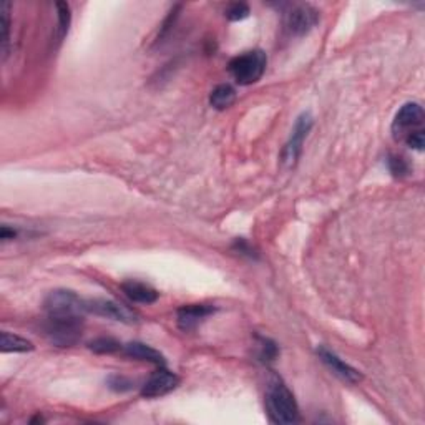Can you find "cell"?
Listing matches in <instances>:
<instances>
[{
	"instance_id": "obj_1",
	"label": "cell",
	"mask_w": 425,
	"mask_h": 425,
	"mask_svg": "<svg viewBox=\"0 0 425 425\" xmlns=\"http://www.w3.org/2000/svg\"><path fill=\"white\" fill-rule=\"evenodd\" d=\"M266 410H268L269 419L274 424L289 425L297 424L301 420L297 402L294 399L292 392L276 376L268 382V389H266Z\"/></svg>"
},
{
	"instance_id": "obj_2",
	"label": "cell",
	"mask_w": 425,
	"mask_h": 425,
	"mask_svg": "<svg viewBox=\"0 0 425 425\" xmlns=\"http://www.w3.org/2000/svg\"><path fill=\"white\" fill-rule=\"evenodd\" d=\"M45 338L58 347H72L80 340L83 331V317L47 316L44 324Z\"/></svg>"
},
{
	"instance_id": "obj_3",
	"label": "cell",
	"mask_w": 425,
	"mask_h": 425,
	"mask_svg": "<svg viewBox=\"0 0 425 425\" xmlns=\"http://www.w3.org/2000/svg\"><path fill=\"white\" fill-rule=\"evenodd\" d=\"M266 65H268L266 54L263 50L256 49L236 55L228 65V68H230L231 77L235 78L236 83H240V85H253L264 75Z\"/></svg>"
},
{
	"instance_id": "obj_4",
	"label": "cell",
	"mask_w": 425,
	"mask_h": 425,
	"mask_svg": "<svg viewBox=\"0 0 425 425\" xmlns=\"http://www.w3.org/2000/svg\"><path fill=\"white\" fill-rule=\"evenodd\" d=\"M47 316L58 317H83L87 314V301H83L73 291L57 289L45 297L44 302Z\"/></svg>"
},
{
	"instance_id": "obj_5",
	"label": "cell",
	"mask_w": 425,
	"mask_h": 425,
	"mask_svg": "<svg viewBox=\"0 0 425 425\" xmlns=\"http://www.w3.org/2000/svg\"><path fill=\"white\" fill-rule=\"evenodd\" d=\"M424 109L419 104H405L402 109L397 111L394 121H392V133L395 140L405 142L410 135L424 132Z\"/></svg>"
},
{
	"instance_id": "obj_6",
	"label": "cell",
	"mask_w": 425,
	"mask_h": 425,
	"mask_svg": "<svg viewBox=\"0 0 425 425\" xmlns=\"http://www.w3.org/2000/svg\"><path fill=\"white\" fill-rule=\"evenodd\" d=\"M312 125H314V118H312V115L307 113V111L296 120L291 132V137H289L281 155V160L286 166L291 168L296 165L299 156H301L302 144H304V140L307 138V135H309Z\"/></svg>"
},
{
	"instance_id": "obj_7",
	"label": "cell",
	"mask_w": 425,
	"mask_h": 425,
	"mask_svg": "<svg viewBox=\"0 0 425 425\" xmlns=\"http://www.w3.org/2000/svg\"><path fill=\"white\" fill-rule=\"evenodd\" d=\"M319 22V12L309 4L294 6L286 16H284V29L289 35L302 37L314 29Z\"/></svg>"
},
{
	"instance_id": "obj_8",
	"label": "cell",
	"mask_w": 425,
	"mask_h": 425,
	"mask_svg": "<svg viewBox=\"0 0 425 425\" xmlns=\"http://www.w3.org/2000/svg\"><path fill=\"white\" fill-rule=\"evenodd\" d=\"M87 311L106 317V319L123 322V324H137L140 321V316L133 309L121 304V302L111 301V299H88Z\"/></svg>"
},
{
	"instance_id": "obj_9",
	"label": "cell",
	"mask_w": 425,
	"mask_h": 425,
	"mask_svg": "<svg viewBox=\"0 0 425 425\" xmlns=\"http://www.w3.org/2000/svg\"><path fill=\"white\" fill-rule=\"evenodd\" d=\"M180 386V377L176 376L175 372L168 371L165 367H160L156 372H153L149 376V379L144 382L143 389H142V395L147 397V399H158V397H163L166 394H170Z\"/></svg>"
},
{
	"instance_id": "obj_10",
	"label": "cell",
	"mask_w": 425,
	"mask_h": 425,
	"mask_svg": "<svg viewBox=\"0 0 425 425\" xmlns=\"http://www.w3.org/2000/svg\"><path fill=\"white\" fill-rule=\"evenodd\" d=\"M317 356L322 362L328 366L333 374L339 377V379H343L345 382H349V384H356L362 379L361 372L357 371V369H354L352 366H349V364H345L343 359H339L333 351H329V349H326L324 345H321V347H317Z\"/></svg>"
},
{
	"instance_id": "obj_11",
	"label": "cell",
	"mask_w": 425,
	"mask_h": 425,
	"mask_svg": "<svg viewBox=\"0 0 425 425\" xmlns=\"http://www.w3.org/2000/svg\"><path fill=\"white\" fill-rule=\"evenodd\" d=\"M214 312L213 306L208 304H188L178 309L176 314V322H178V328L185 333L193 331L199 326V322H203L208 316H211Z\"/></svg>"
},
{
	"instance_id": "obj_12",
	"label": "cell",
	"mask_w": 425,
	"mask_h": 425,
	"mask_svg": "<svg viewBox=\"0 0 425 425\" xmlns=\"http://www.w3.org/2000/svg\"><path fill=\"white\" fill-rule=\"evenodd\" d=\"M121 289H123V292L127 294L128 299H132L133 302H138V304H153V302H156L158 296H160L155 288L140 281L123 283L121 284Z\"/></svg>"
},
{
	"instance_id": "obj_13",
	"label": "cell",
	"mask_w": 425,
	"mask_h": 425,
	"mask_svg": "<svg viewBox=\"0 0 425 425\" xmlns=\"http://www.w3.org/2000/svg\"><path fill=\"white\" fill-rule=\"evenodd\" d=\"M123 351L128 357L138 359V361L152 362V364H156V366H165L166 364L161 352H158L156 349L152 347V345H147L143 343H130L125 345Z\"/></svg>"
},
{
	"instance_id": "obj_14",
	"label": "cell",
	"mask_w": 425,
	"mask_h": 425,
	"mask_svg": "<svg viewBox=\"0 0 425 425\" xmlns=\"http://www.w3.org/2000/svg\"><path fill=\"white\" fill-rule=\"evenodd\" d=\"M236 100V90L228 83H223V85H218L209 95V104H211L213 109L216 110H226L235 104Z\"/></svg>"
},
{
	"instance_id": "obj_15",
	"label": "cell",
	"mask_w": 425,
	"mask_h": 425,
	"mask_svg": "<svg viewBox=\"0 0 425 425\" xmlns=\"http://www.w3.org/2000/svg\"><path fill=\"white\" fill-rule=\"evenodd\" d=\"M0 349H2V352H29L34 351V344L20 338V335L4 331L0 334Z\"/></svg>"
},
{
	"instance_id": "obj_16",
	"label": "cell",
	"mask_w": 425,
	"mask_h": 425,
	"mask_svg": "<svg viewBox=\"0 0 425 425\" xmlns=\"http://www.w3.org/2000/svg\"><path fill=\"white\" fill-rule=\"evenodd\" d=\"M88 347H90V351L97 354H113L120 351L121 344L113 338H98L93 339L92 343L88 344Z\"/></svg>"
},
{
	"instance_id": "obj_17",
	"label": "cell",
	"mask_w": 425,
	"mask_h": 425,
	"mask_svg": "<svg viewBox=\"0 0 425 425\" xmlns=\"http://www.w3.org/2000/svg\"><path fill=\"white\" fill-rule=\"evenodd\" d=\"M0 13H2V20H0V25H2V52L7 55L8 39H11V4L4 2L0 7Z\"/></svg>"
},
{
	"instance_id": "obj_18",
	"label": "cell",
	"mask_w": 425,
	"mask_h": 425,
	"mask_svg": "<svg viewBox=\"0 0 425 425\" xmlns=\"http://www.w3.org/2000/svg\"><path fill=\"white\" fill-rule=\"evenodd\" d=\"M57 11H58V40H62L65 35L68 34L70 22H72V13H70V6L67 2H57Z\"/></svg>"
},
{
	"instance_id": "obj_19",
	"label": "cell",
	"mask_w": 425,
	"mask_h": 425,
	"mask_svg": "<svg viewBox=\"0 0 425 425\" xmlns=\"http://www.w3.org/2000/svg\"><path fill=\"white\" fill-rule=\"evenodd\" d=\"M247 16H250V7H247L246 4H242V2L231 4V6L228 7V11H226V18H228V20H231V22L245 20Z\"/></svg>"
},
{
	"instance_id": "obj_20",
	"label": "cell",
	"mask_w": 425,
	"mask_h": 425,
	"mask_svg": "<svg viewBox=\"0 0 425 425\" xmlns=\"http://www.w3.org/2000/svg\"><path fill=\"white\" fill-rule=\"evenodd\" d=\"M276 356H278L276 344L269 339H261V345H259L261 361H274Z\"/></svg>"
},
{
	"instance_id": "obj_21",
	"label": "cell",
	"mask_w": 425,
	"mask_h": 425,
	"mask_svg": "<svg viewBox=\"0 0 425 425\" xmlns=\"http://www.w3.org/2000/svg\"><path fill=\"white\" fill-rule=\"evenodd\" d=\"M109 386H110V389H113L116 392H125V390L132 389L133 382L123 376H111L109 379Z\"/></svg>"
},
{
	"instance_id": "obj_22",
	"label": "cell",
	"mask_w": 425,
	"mask_h": 425,
	"mask_svg": "<svg viewBox=\"0 0 425 425\" xmlns=\"http://www.w3.org/2000/svg\"><path fill=\"white\" fill-rule=\"evenodd\" d=\"M389 170L394 176H402V175H407L409 166H407V163L402 160V158L390 156L389 158Z\"/></svg>"
},
{
	"instance_id": "obj_23",
	"label": "cell",
	"mask_w": 425,
	"mask_h": 425,
	"mask_svg": "<svg viewBox=\"0 0 425 425\" xmlns=\"http://www.w3.org/2000/svg\"><path fill=\"white\" fill-rule=\"evenodd\" d=\"M405 143H407L410 148L417 149V152H422L424 144H425V135H424V132H417V133L410 135V137L407 140H405Z\"/></svg>"
},
{
	"instance_id": "obj_24",
	"label": "cell",
	"mask_w": 425,
	"mask_h": 425,
	"mask_svg": "<svg viewBox=\"0 0 425 425\" xmlns=\"http://www.w3.org/2000/svg\"><path fill=\"white\" fill-rule=\"evenodd\" d=\"M17 236V231L16 230H11V228L7 226V224H4L2 226V231H0V238H2L4 241H8V240H13V238Z\"/></svg>"
}]
</instances>
